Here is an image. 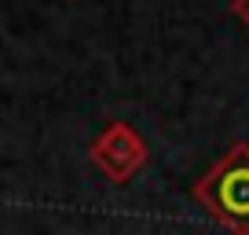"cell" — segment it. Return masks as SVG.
<instances>
[{
  "label": "cell",
  "mask_w": 249,
  "mask_h": 235,
  "mask_svg": "<svg viewBox=\"0 0 249 235\" xmlns=\"http://www.w3.org/2000/svg\"><path fill=\"white\" fill-rule=\"evenodd\" d=\"M195 198L213 220L234 235H249V143H234L195 184Z\"/></svg>",
  "instance_id": "obj_1"
},
{
  "label": "cell",
  "mask_w": 249,
  "mask_h": 235,
  "mask_svg": "<svg viewBox=\"0 0 249 235\" xmlns=\"http://www.w3.org/2000/svg\"><path fill=\"white\" fill-rule=\"evenodd\" d=\"M88 158H92V165L107 180L128 184L136 173L147 165L150 151H147V140H143L128 121L114 118V121H107V129H103V133L95 136V143L88 147Z\"/></svg>",
  "instance_id": "obj_2"
},
{
  "label": "cell",
  "mask_w": 249,
  "mask_h": 235,
  "mask_svg": "<svg viewBox=\"0 0 249 235\" xmlns=\"http://www.w3.org/2000/svg\"><path fill=\"white\" fill-rule=\"evenodd\" d=\"M231 15L249 26V0H231Z\"/></svg>",
  "instance_id": "obj_3"
}]
</instances>
